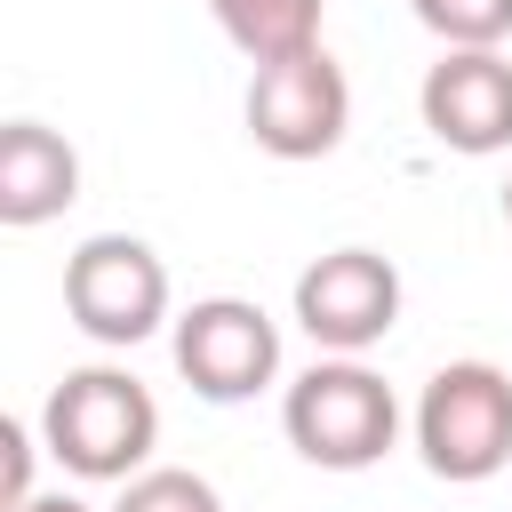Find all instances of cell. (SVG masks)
<instances>
[{
    "label": "cell",
    "instance_id": "9c48e42d",
    "mask_svg": "<svg viewBox=\"0 0 512 512\" xmlns=\"http://www.w3.org/2000/svg\"><path fill=\"white\" fill-rule=\"evenodd\" d=\"M72 200H80V152L40 120H8L0 128V224L32 232V224L64 216Z\"/></svg>",
    "mask_w": 512,
    "mask_h": 512
},
{
    "label": "cell",
    "instance_id": "7a4b0ae2",
    "mask_svg": "<svg viewBox=\"0 0 512 512\" xmlns=\"http://www.w3.org/2000/svg\"><path fill=\"white\" fill-rule=\"evenodd\" d=\"M280 432L320 472H368L400 440V400L360 360H312L280 400Z\"/></svg>",
    "mask_w": 512,
    "mask_h": 512
},
{
    "label": "cell",
    "instance_id": "30bf717a",
    "mask_svg": "<svg viewBox=\"0 0 512 512\" xmlns=\"http://www.w3.org/2000/svg\"><path fill=\"white\" fill-rule=\"evenodd\" d=\"M208 16L224 24V40L248 64H280L320 48V0H208Z\"/></svg>",
    "mask_w": 512,
    "mask_h": 512
},
{
    "label": "cell",
    "instance_id": "5b68a950",
    "mask_svg": "<svg viewBox=\"0 0 512 512\" xmlns=\"http://www.w3.org/2000/svg\"><path fill=\"white\" fill-rule=\"evenodd\" d=\"M344 128H352V88H344L328 48L256 64V80H248V136L272 160H328L344 144Z\"/></svg>",
    "mask_w": 512,
    "mask_h": 512
},
{
    "label": "cell",
    "instance_id": "7c38bea8",
    "mask_svg": "<svg viewBox=\"0 0 512 512\" xmlns=\"http://www.w3.org/2000/svg\"><path fill=\"white\" fill-rule=\"evenodd\" d=\"M112 512H224V496L200 480V472H176V464H152L136 480H120V504Z\"/></svg>",
    "mask_w": 512,
    "mask_h": 512
},
{
    "label": "cell",
    "instance_id": "4fadbf2b",
    "mask_svg": "<svg viewBox=\"0 0 512 512\" xmlns=\"http://www.w3.org/2000/svg\"><path fill=\"white\" fill-rule=\"evenodd\" d=\"M0 448H8V512H16V504H32V432L0 424Z\"/></svg>",
    "mask_w": 512,
    "mask_h": 512
},
{
    "label": "cell",
    "instance_id": "ba28073f",
    "mask_svg": "<svg viewBox=\"0 0 512 512\" xmlns=\"http://www.w3.org/2000/svg\"><path fill=\"white\" fill-rule=\"evenodd\" d=\"M416 112H424V128H432L448 152L488 160V152L512 144V64H504L496 48H448V56L424 72Z\"/></svg>",
    "mask_w": 512,
    "mask_h": 512
},
{
    "label": "cell",
    "instance_id": "277c9868",
    "mask_svg": "<svg viewBox=\"0 0 512 512\" xmlns=\"http://www.w3.org/2000/svg\"><path fill=\"white\" fill-rule=\"evenodd\" d=\"M64 312L96 344H144L168 320V264L128 232H96L64 256Z\"/></svg>",
    "mask_w": 512,
    "mask_h": 512
},
{
    "label": "cell",
    "instance_id": "8fae6325",
    "mask_svg": "<svg viewBox=\"0 0 512 512\" xmlns=\"http://www.w3.org/2000/svg\"><path fill=\"white\" fill-rule=\"evenodd\" d=\"M408 8L440 48H496L512 32V0H408Z\"/></svg>",
    "mask_w": 512,
    "mask_h": 512
},
{
    "label": "cell",
    "instance_id": "9a60e30c",
    "mask_svg": "<svg viewBox=\"0 0 512 512\" xmlns=\"http://www.w3.org/2000/svg\"><path fill=\"white\" fill-rule=\"evenodd\" d=\"M504 216H512V184H504Z\"/></svg>",
    "mask_w": 512,
    "mask_h": 512
},
{
    "label": "cell",
    "instance_id": "6da1fadb",
    "mask_svg": "<svg viewBox=\"0 0 512 512\" xmlns=\"http://www.w3.org/2000/svg\"><path fill=\"white\" fill-rule=\"evenodd\" d=\"M40 440L72 480H136L144 456L160 448V408L128 368H72L48 408H40Z\"/></svg>",
    "mask_w": 512,
    "mask_h": 512
},
{
    "label": "cell",
    "instance_id": "52a82bcc",
    "mask_svg": "<svg viewBox=\"0 0 512 512\" xmlns=\"http://www.w3.org/2000/svg\"><path fill=\"white\" fill-rule=\"evenodd\" d=\"M392 320H400V272H392V256H376V248H328V256H312L296 272V328L320 352L352 360V352L384 344Z\"/></svg>",
    "mask_w": 512,
    "mask_h": 512
},
{
    "label": "cell",
    "instance_id": "8992f818",
    "mask_svg": "<svg viewBox=\"0 0 512 512\" xmlns=\"http://www.w3.org/2000/svg\"><path fill=\"white\" fill-rule=\"evenodd\" d=\"M176 376L216 408L256 400L280 376V328L248 296H200L176 312Z\"/></svg>",
    "mask_w": 512,
    "mask_h": 512
},
{
    "label": "cell",
    "instance_id": "3957f363",
    "mask_svg": "<svg viewBox=\"0 0 512 512\" xmlns=\"http://www.w3.org/2000/svg\"><path fill=\"white\" fill-rule=\"evenodd\" d=\"M416 456L432 480H496L512 464V376L496 360H448L432 368L416 400Z\"/></svg>",
    "mask_w": 512,
    "mask_h": 512
},
{
    "label": "cell",
    "instance_id": "5bb4252c",
    "mask_svg": "<svg viewBox=\"0 0 512 512\" xmlns=\"http://www.w3.org/2000/svg\"><path fill=\"white\" fill-rule=\"evenodd\" d=\"M16 512H88L80 496H32V504H16Z\"/></svg>",
    "mask_w": 512,
    "mask_h": 512
}]
</instances>
